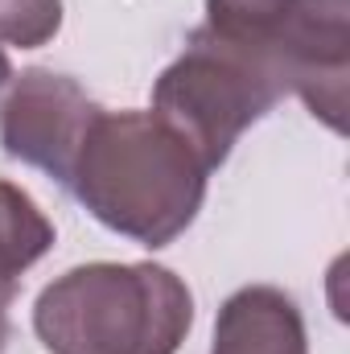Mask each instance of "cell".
<instances>
[{
  "instance_id": "obj_9",
  "label": "cell",
  "mask_w": 350,
  "mask_h": 354,
  "mask_svg": "<svg viewBox=\"0 0 350 354\" xmlns=\"http://www.w3.org/2000/svg\"><path fill=\"white\" fill-rule=\"evenodd\" d=\"M62 29V0H0V41L37 50Z\"/></svg>"
},
{
  "instance_id": "obj_7",
  "label": "cell",
  "mask_w": 350,
  "mask_h": 354,
  "mask_svg": "<svg viewBox=\"0 0 350 354\" xmlns=\"http://www.w3.org/2000/svg\"><path fill=\"white\" fill-rule=\"evenodd\" d=\"M54 248V223L12 181H0V301L12 305L21 276Z\"/></svg>"
},
{
  "instance_id": "obj_1",
  "label": "cell",
  "mask_w": 350,
  "mask_h": 354,
  "mask_svg": "<svg viewBox=\"0 0 350 354\" xmlns=\"http://www.w3.org/2000/svg\"><path fill=\"white\" fill-rule=\"evenodd\" d=\"M210 169L153 111H99L66 189L107 231L169 248L198 218Z\"/></svg>"
},
{
  "instance_id": "obj_6",
  "label": "cell",
  "mask_w": 350,
  "mask_h": 354,
  "mask_svg": "<svg viewBox=\"0 0 350 354\" xmlns=\"http://www.w3.org/2000/svg\"><path fill=\"white\" fill-rule=\"evenodd\" d=\"M210 354H309L305 317L284 288L248 284L223 301Z\"/></svg>"
},
{
  "instance_id": "obj_5",
  "label": "cell",
  "mask_w": 350,
  "mask_h": 354,
  "mask_svg": "<svg viewBox=\"0 0 350 354\" xmlns=\"http://www.w3.org/2000/svg\"><path fill=\"white\" fill-rule=\"evenodd\" d=\"M272 62L284 95L293 91L330 132H347L350 0H297L276 37Z\"/></svg>"
},
{
  "instance_id": "obj_2",
  "label": "cell",
  "mask_w": 350,
  "mask_h": 354,
  "mask_svg": "<svg viewBox=\"0 0 350 354\" xmlns=\"http://www.w3.org/2000/svg\"><path fill=\"white\" fill-rule=\"evenodd\" d=\"M190 326L194 297L161 264L71 268L33 305V330L50 354H177Z\"/></svg>"
},
{
  "instance_id": "obj_3",
  "label": "cell",
  "mask_w": 350,
  "mask_h": 354,
  "mask_svg": "<svg viewBox=\"0 0 350 354\" xmlns=\"http://www.w3.org/2000/svg\"><path fill=\"white\" fill-rule=\"evenodd\" d=\"M284 83L276 66L210 29H194L181 58L153 83V115H161L177 136L202 157L206 169H219L235 140L260 124L280 103Z\"/></svg>"
},
{
  "instance_id": "obj_4",
  "label": "cell",
  "mask_w": 350,
  "mask_h": 354,
  "mask_svg": "<svg viewBox=\"0 0 350 354\" xmlns=\"http://www.w3.org/2000/svg\"><path fill=\"white\" fill-rule=\"evenodd\" d=\"M99 111L103 107L71 75L42 66L21 71L0 103V145L12 161L66 185Z\"/></svg>"
},
{
  "instance_id": "obj_8",
  "label": "cell",
  "mask_w": 350,
  "mask_h": 354,
  "mask_svg": "<svg viewBox=\"0 0 350 354\" xmlns=\"http://www.w3.org/2000/svg\"><path fill=\"white\" fill-rule=\"evenodd\" d=\"M293 4L297 0H206L202 29H210L214 37H223L231 46H243V50L272 62L276 37H280L284 21L293 12Z\"/></svg>"
},
{
  "instance_id": "obj_10",
  "label": "cell",
  "mask_w": 350,
  "mask_h": 354,
  "mask_svg": "<svg viewBox=\"0 0 350 354\" xmlns=\"http://www.w3.org/2000/svg\"><path fill=\"white\" fill-rule=\"evenodd\" d=\"M4 342H8V301H0V354H4Z\"/></svg>"
},
{
  "instance_id": "obj_11",
  "label": "cell",
  "mask_w": 350,
  "mask_h": 354,
  "mask_svg": "<svg viewBox=\"0 0 350 354\" xmlns=\"http://www.w3.org/2000/svg\"><path fill=\"white\" fill-rule=\"evenodd\" d=\"M8 79H12V66H8V54H4V50H0V87H4V83H8Z\"/></svg>"
}]
</instances>
